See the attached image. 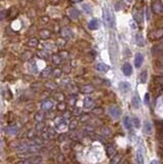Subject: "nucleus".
<instances>
[{
	"mask_svg": "<svg viewBox=\"0 0 163 164\" xmlns=\"http://www.w3.org/2000/svg\"><path fill=\"white\" fill-rule=\"evenodd\" d=\"M103 19H104V23L108 28L110 29H113L115 28V18L113 12L111 11L110 7L105 6L103 10Z\"/></svg>",
	"mask_w": 163,
	"mask_h": 164,
	"instance_id": "1",
	"label": "nucleus"
},
{
	"mask_svg": "<svg viewBox=\"0 0 163 164\" xmlns=\"http://www.w3.org/2000/svg\"><path fill=\"white\" fill-rule=\"evenodd\" d=\"M109 52H110V56L112 62H115L118 56V44L117 40L114 36V33H111L110 41H109Z\"/></svg>",
	"mask_w": 163,
	"mask_h": 164,
	"instance_id": "2",
	"label": "nucleus"
},
{
	"mask_svg": "<svg viewBox=\"0 0 163 164\" xmlns=\"http://www.w3.org/2000/svg\"><path fill=\"white\" fill-rule=\"evenodd\" d=\"M60 34H61V37L65 38L66 40H70V39H72L73 36H74V34H73V32L71 31V29H70V28H68V27L62 28Z\"/></svg>",
	"mask_w": 163,
	"mask_h": 164,
	"instance_id": "3",
	"label": "nucleus"
},
{
	"mask_svg": "<svg viewBox=\"0 0 163 164\" xmlns=\"http://www.w3.org/2000/svg\"><path fill=\"white\" fill-rule=\"evenodd\" d=\"M150 37V40L152 41H156V40H159L163 37V29H158V30H154L152 31L149 35Z\"/></svg>",
	"mask_w": 163,
	"mask_h": 164,
	"instance_id": "4",
	"label": "nucleus"
},
{
	"mask_svg": "<svg viewBox=\"0 0 163 164\" xmlns=\"http://www.w3.org/2000/svg\"><path fill=\"white\" fill-rule=\"evenodd\" d=\"M52 108H53V102H52V100H50V98H46V100H44L43 102H42L41 110L43 112H48Z\"/></svg>",
	"mask_w": 163,
	"mask_h": 164,
	"instance_id": "5",
	"label": "nucleus"
},
{
	"mask_svg": "<svg viewBox=\"0 0 163 164\" xmlns=\"http://www.w3.org/2000/svg\"><path fill=\"white\" fill-rule=\"evenodd\" d=\"M94 100L91 97H87L84 98L83 100V108L86 109V110H90V109H94Z\"/></svg>",
	"mask_w": 163,
	"mask_h": 164,
	"instance_id": "6",
	"label": "nucleus"
},
{
	"mask_svg": "<svg viewBox=\"0 0 163 164\" xmlns=\"http://www.w3.org/2000/svg\"><path fill=\"white\" fill-rule=\"evenodd\" d=\"M67 15H68V16L70 19L76 20V19L79 18L80 12H79V10L76 9L75 7H69L68 9H67Z\"/></svg>",
	"mask_w": 163,
	"mask_h": 164,
	"instance_id": "7",
	"label": "nucleus"
},
{
	"mask_svg": "<svg viewBox=\"0 0 163 164\" xmlns=\"http://www.w3.org/2000/svg\"><path fill=\"white\" fill-rule=\"evenodd\" d=\"M42 161V158L39 156H33L32 158H29L27 160L22 161L19 164H40Z\"/></svg>",
	"mask_w": 163,
	"mask_h": 164,
	"instance_id": "8",
	"label": "nucleus"
},
{
	"mask_svg": "<svg viewBox=\"0 0 163 164\" xmlns=\"http://www.w3.org/2000/svg\"><path fill=\"white\" fill-rule=\"evenodd\" d=\"M109 114L114 118H119L120 115H121V111H120V109L118 108V107L112 106L109 108Z\"/></svg>",
	"mask_w": 163,
	"mask_h": 164,
	"instance_id": "9",
	"label": "nucleus"
},
{
	"mask_svg": "<svg viewBox=\"0 0 163 164\" xmlns=\"http://www.w3.org/2000/svg\"><path fill=\"white\" fill-rule=\"evenodd\" d=\"M122 72L125 76H130L133 74V67L129 63H124L122 65Z\"/></svg>",
	"mask_w": 163,
	"mask_h": 164,
	"instance_id": "10",
	"label": "nucleus"
},
{
	"mask_svg": "<svg viewBox=\"0 0 163 164\" xmlns=\"http://www.w3.org/2000/svg\"><path fill=\"white\" fill-rule=\"evenodd\" d=\"M50 35H51V32L48 29H42L39 31V37L42 40H47V39L50 38Z\"/></svg>",
	"mask_w": 163,
	"mask_h": 164,
	"instance_id": "11",
	"label": "nucleus"
},
{
	"mask_svg": "<svg viewBox=\"0 0 163 164\" xmlns=\"http://www.w3.org/2000/svg\"><path fill=\"white\" fill-rule=\"evenodd\" d=\"M101 26V22L99 19H92L90 22L88 23V28L90 30H97Z\"/></svg>",
	"mask_w": 163,
	"mask_h": 164,
	"instance_id": "12",
	"label": "nucleus"
},
{
	"mask_svg": "<svg viewBox=\"0 0 163 164\" xmlns=\"http://www.w3.org/2000/svg\"><path fill=\"white\" fill-rule=\"evenodd\" d=\"M152 10L155 13H162L163 12V4L161 2H154L153 5H152Z\"/></svg>",
	"mask_w": 163,
	"mask_h": 164,
	"instance_id": "13",
	"label": "nucleus"
},
{
	"mask_svg": "<svg viewBox=\"0 0 163 164\" xmlns=\"http://www.w3.org/2000/svg\"><path fill=\"white\" fill-rule=\"evenodd\" d=\"M143 62H144V55L142 53H136L134 56V66L136 68H140V66L143 65Z\"/></svg>",
	"mask_w": 163,
	"mask_h": 164,
	"instance_id": "14",
	"label": "nucleus"
},
{
	"mask_svg": "<svg viewBox=\"0 0 163 164\" xmlns=\"http://www.w3.org/2000/svg\"><path fill=\"white\" fill-rule=\"evenodd\" d=\"M51 61L55 65L58 66V65H61L62 63H63L64 59L62 58V55H60V53H53V55H51Z\"/></svg>",
	"mask_w": 163,
	"mask_h": 164,
	"instance_id": "15",
	"label": "nucleus"
},
{
	"mask_svg": "<svg viewBox=\"0 0 163 164\" xmlns=\"http://www.w3.org/2000/svg\"><path fill=\"white\" fill-rule=\"evenodd\" d=\"M52 68L51 67H46L45 69H43L40 72V77L41 78H48L49 76H51L52 74Z\"/></svg>",
	"mask_w": 163,
	"mask_h": 164,
	"instance_id": "16",
	"label": "nucleus"
},
{
	"mask_svg": "<svg viewBox=\"0 0 163 164\" xmlns=\"http://www.w3.org/2000/svg\"><path fill=\"white\" fill-rule=\"evenodd\" d=\"M95 69H97L99 72L106 73V72H108V71H109L110 67H109L108 65L104 64V63H97V66H95Z\"/></svg>",
	"mask_w": 163,
	"mask_h": 164,
	"instance_id": "17",
	"label": "nucleus"
},
{
	"mask_svg": "<svg viewBox=\"0 0 163 164\" xmlns=\"http://www.w3.org/2000/svg\"><path fill=\"white\" fill-rule=\"evenodd\" d=\"M37 56L38 58H40L41 60H48L50 55H49L48 50L41 49V50H38L37 52Z\"/></svg>",
	"mask_w": 163,
	"mask_h": 164,
	"instance_id": "18",
	"label": "nucleus"
},
{
	"mask_svg": "<svg viewBox=\"0 0 163 164\" xmlns=\"http://www.w3.org/2000/svg\"><path fill=\"white\" fill-rule=\"evenodd\" d=\"M94 90V88L92 87V85H90V84H85V85H83L80 88V91L84 93V94H89V93H91Z\"/></svg>",
	"mask_w": 163,
	"mask_h": 164,
	"instance_id": "19",
	"label": "nucleus"
},
{
	"mask_svg": "<svg viewBox=\"0 0 163 164\" xmlns=\"http://www.w3.org/2000/svg\"><path fill=\"white\" fill-rule=\"evenodd\" d=\"M119 89L121 90L122 92H128L129 89H130V84L128 83V82H125V81H122L119 83Z\"/></svg>",
	"mask_w": 163,
	"mask_h": 164,
	"instance_id": "20",
	"label": "nucleus"
},
{
	"mask_svg": "<svg viewBox=\"0 0 163 164\" xmlns=\"http://www.w3.org/2000/svg\"><path fill=\"white\" fill-rule=\"evenodd\" d=\"M28 70H29L30 73H32V74L37 73L38 69H37V65H36L35 61H30L29 62V65H28Z\"/></svg>",
	"mask_w": 163,
	"mask_h": 164,
	"instance_id": "21",
	"label": "nucleus"
},
{
	"mask_svg": "<svg viewBox=\"0 0 163 164\" xmlns=\"http://www.w3.org/2000/svg\"><path fill=\"white\" fill-rule=\"evenodd\" d=\"M123 125L127 130H130L131 127H133V121L130 120V118L128 117V116H125L124 118H123Z\"/></svg>",
	"mask_w": 163,
	"mask_h": 164,
	"instance_id": "22",
	"label": "nucleus"
},
{
	"mask_svg": "<svg viewBox=\"0 0 163 164\" xmlns=\"http://www.w3.org/2000/svg\"><path fill=\"white\" fill-rule=\"evenodd\" d=\"M140 100L139 95L136 93V94L133 97V98H131V105H133V108L139 109L140 108Z\"/></svg>",
	"mask_w": 163,
	"mask_h": 164,
	"instance_id": "23",
	"label": "nucleus"
},
{
	"mask_svg": "<svg viewBox=\"0 0 163 164\" xmlns=\"http://www.w3.org/2000/svg\"><path fill=\"white\" fill-rule=\"evenodd\" d=\"M44 86H45L48 90H55V89H57V87H58L57 83H55V81H51V80L46 81L45 84H44Z\"/></svg>",
	"mask_w": 163,
	"mask_h": 164,
	"instance_id": "24",
	"label": "nucleus"
},
{
	"mask_svg": "<svg viewBox=\"0 0 163 164\" xmlns=\"http://www.w3.org/2000/svg\"><path fill=\"white\" fill-rule=\"evenodd\" d=\"M77 98H78L77 94H75V93H72V94L69 95L67 103H68L70 106H74V105L76 104V102H77Z\"/></svg>",
	"mask_w": 163,
	"mask_h": 164,
	"instance_id": "25",
	"label": "nucleus"
},
{
	"mask_svg": "<svg viewBox=\"0 0 163 164\" xmlns=\"http://www.w3.org/2000/svg\"><path fill=\"white\" fill-rule=\"evenodd\" d=\"M38 44H39V41H38V39H36V38H31V39H29V40H28V42H27L28 46L32 47V48H34V47H37Z\"/></svg>",
	"mask_w": 163,
	"mask_h": 164,
	"instance_id": "26",
	"label": "nucleus"
},
{
	"mask_svg": "<svg viewBox=\"0 0 163 164\" xmlns=\"http://www.w3.org/2000/svg\"><path fill=\"white\" fill-rule=\"evenodd\" d=\"M144 131H145V134H152V124H151L150 121H145Z\"/></svg>",
	"mask_w": 163,
	"mask_h": 164,
	"instance_id": "27",
	"label": "nucleus"
},
{
	"mask_svg": "<svg viewBox=\"0 0 163 164\" xmlns=\"http://www.w3.org/2000/svg\"><path fill=\"white\" fill-rule=\"evenodd\" d=\"M136 44L139 45V46H144V45H145V39H144V37H143L142 34H136Z\"/></svg>",
	"mask_w": 163,
	"mask_h": 164,
	"instance_id": "28",
	"label": "nucleus"
},
{
	"mask_svg": "<svg viewBox=\"0 0 163 164\" xmlns=\"http://www.w3.org/2000/svg\"><path fill=\"white\" fill-rule=\"evenodd\" d=\"M136 160H137V164H145L144 156H143V152H142V150H140V149L137 150V153H136Z\"/></svg>",
	"mask_w": 163,
	"mask_h": 164,
	"instance_id": "29",
	"label": "nucleus"
},
{
	"mask_svg": "<svg viewBox=\"0 0 163 164\" xmlns=\"http://www.w3.org/2000/svg\"><path fill=\"white\" fill-rule=\"evenodd\" d=\"M33 58V53L27 50V52H24L23 55H22V60L23 61H31Z\"/></svg>",
	"mask_w": 163,
	"mask_h": 164,
	"instance_id": "30",
	"label": "nucleus"
},
{
	"mask_svg": "<svg viewBox=\"0 0 163 164\" xmlns=\"http://www.w3.org/2000/svg\"><path fill=\"white\" fill-rule=\"evenodd\" d=\"M62 74H63V70L60 69V68H55V69L52 70V74L51 76L53 78H60Z\"/></svg>",
	"mask_w": 163,
	"mask_h": 164,
	"instance_id": "31",
	"label": "nucleus"
},
{
	"mask_svg": "<svg viewBox=\"0 0 163 164\" xmlns=\"http://www.w3.org/2000/svg\"><path fill=\"white\" fill-rule=\"evenodd\" d=\"M34 119L37 121V122H42L44 119V112L43 111H39L35 114Z\"/></svg>",
	"mask_w": 163,
	"mask_h": 164,
	"instance_id": "32",
	"label": "nucleus"
},
{
	"mask_svg": "<svg viewBox=\"0 0 163 164\" xmlns=\"http://www.w3.org/2000/svg\"><path fill=\"white\" fill-rule=\"evenodd\" d=\"M140 83H146L147 82V79H148V72L147 71H143L142 73L140 74Z\"/></svg>",
	"mask_w": 163,
	"mask_h": 164,
	"instance_id": "33",
	"label": "nucleus"
},
{
	"mask_svg": "<svg viewBox=\"0 0 163 164\" xmlns=\"http://www.w3.org/2000/svg\"><path fill=\"white\" fill-rule=\"evenodd\" d=\"M66 42H67V40H66L65 38L58 37V38L57 39V46L60 47V48H62V47H64L65 45H66Z\"/></svg>",
	"mask_w": 163,
	"mask_h": 164,
	"instance_id": "34",
	"label": "nucleus"
},
{
	"mask_svg": "<svg viewBox=\"0 0 163 164\" xmlns=\"http://www.w3.org/2000/svg\"><path fill=\"white\" fill-rule=\"evenodd\" d=\"M55 100H57L58 103H61V102H64V101H65V95H64V93L57 92V93L55 94Z\"/></svg>",
	"mask_w": 163,
	"mask_h": 164,
	"instance_id": "35",
	"label": "nucleus"
},
{
	"mask_svg": "<svg viewBox=\"0 0 163 164\" xmlns=\"http://www.w3.org/2000/svg\"><path fill=\"white\" fill-rule=\"evenodd\" d=\"M156 68H158L160 71H163V55L156 61Z\"/></svg>",
	"mask_w": 163,
	"mask_h": 164,
	"instance_id": "36",
	"label": "nucleus"
},
{
	"mask_svg": "<svg viewBox=\"0 0 163 164\" xmlns=\"http://www.w3.org/2000/svg\"><path fill=\"white\" fill-rule=\"evenodd\" d=\"M82 9L85 11L86 13H91V11H92V8H91V6L89 4H87V3H84V4H82Z\"/></svg>",
	"mask_w": 163,
	"mask_h": 164,
	"instance_id": "37",
	"label": "nucleus"
},
{
	"mask_svg": "<svg viewBox=\"0 0 163 164\" xmlns=\"http://www.w3.org/2000/svg\"><path fill=\"white\" fill-rule=\"evenodd\" d=\"M82 109L81 108H75L74 110H73V115L77 116V117H80L81 115H82Z\"/></svg>",
	"mask_w": 163,
	"mask_h": 164,
	"instance_id": "38",
	"label": "nucleus"
},
{
	"mask_svg": "<svg viewBox=\"0 0 163 164\" xmlns=\"http://www.w3.org/2000/svg\"><path fill=\"white\" fill-rule=\"evenodd\" d=\"M71 70H72V66H71V64H70V63H67V64L64 66L63 72H65V73H70V72H71Z\"/></svg>",
	"mask_w": 163,
	"mask_h": 164,
	"instance_id": "39",
	"label": "nucleus"
},
{
	"mask_svg": "<svg viewBox=\"0 0 163 164\" xmlns=\"http://www.w3.org/2000/svg\"><path fill=\"white\" fill-rule=\"evenodd\" d=\"M155 50H157L156 52H160L161 50H163V42H161V43H159L158 45H156V46L154 47L153 52H155Z\"/></svg>",
	"mask_w": 163,
	"mask_h": 164,
	"instance_id": "40",
	"label": "nucleus"
},
{
	"mask_svg": "<svg viewBox=\"0 0 163 164\" xmlns=\"http://www.w3.org/2000/svg\"><path fill=\"white\" fill-rule=\"evenodd\" d=\"M114 153H115V149L112 146H108V148H107V154H109V156H112V155H114Z\"/></svg>",
	"mask_w": 163,
	"mask_h": 164,
	"instance_id": "41",
	"label": "nucleus"
},
{
	"mask_svg": "<svg viewBox=\"0 0 163 164\" xmlns=\"http://www.w3.org/2000/svg\"><path fill=\"white\" fill-rule=\"evenodd\" d=\"M79 118H80V120L83 122V121L89 120V118H90V115H89V114H84V113H82V115H81Z\"/></svg>",
	"mask_w": 163,
	"mask_h": 164,
	"instance_id": "42",
	"label": "nucleus"
},
{
	"mask_svg": "<svg viewBox=\"0 0 163 164\" xmlns=\"http://www.w3.org/2000/svg\"><path fill=\"white\" fill-rule=\"evenodd\" d=\"M7 13H8V11H7L6 9L0 11V21H2V20H4L5 18H6V16H7Z\"/></svg>",
	"mask_w": 163,
	"mask_h": 164,
	"instance_id": "43",
	"label": "nucleus"
},
{
	"mask_svg": "<svg viewBox=\"0 0 163 164\" xmlns=\"http://www.w3.org/2000/svg\"><path fill=\"white\" fill-rule=\"evenodd\" d=\"M45 127L43 122H37L36 124V130H43V128Z\"/></svg>",
	"mask_w": 163,
	"mask_h": 164,
	"instance_id": "44",
	"label": "nucleus"
},
{
	"mask_svg": "<svg viewBox=\"0 0 163 164\" xmlns=\"http://www.w3.org/2000/svg\"><path fill=\"white\" fill-rule=\"evenodd\" d=\"M133 124H134V126L136 127V128H140V120L137 117H133Z\"/></svg>",
	"mask_w": 163,
	"mask_h": 164,
	"instance_id": "45",
	"label": "nucleus"
},
{
	"mask_svg": "<svg viewBox=\"0 0 163 164\" xmlns=\"http://www.w3.org/2000/svg\"><path fill=\"white\" fill-rule=\"evenodd\" d=\"M76 127H77V122H76V121H71V122L69 123V128L72 129V130H74Z\"/></svg>",
	"mask_w": 163,
	"mask_h": 164,
	"instance_id": "46",
	"label": "nucleus"
},
{
	"mask_svg": "<svg viewBox=\"0 0 163 164\" xmlns=\"http://www.w3.org/2000/svg\"><path fill=\"white\" fill-rule=\"evenodd\" d=\"M65 108H66V104H65L64 102H61V103H58V110L63 111V110H65Z\"/></svg>",
	"mask_w": 163,
	"mask_h": 164,
	"instance_id": "47",
	"label": "nucleus"
},
{
	"mask_svg": "<svg viewBox=\"0 0 163 164\" xmlns=\"http://www.w3.org/2000/svg\"><path fill=\"white\" fill-rule=\"evenodd\" d=\"M60 55H62V58L64 59V60H66L67 58H68V55H69V52H58Z\"/></svg>",
	"mask_w": 163,
	"mask_h": 164,
	"instance_id": "48",
	"label": "nucleus"
},
{
	"mask_svg": "<svg viewBox=\"0 0 163 164\" xmlns=\"http://www.w3.org/2000/svg\"><path fill=\"white\" fill-rule=\"evenodd\" d=\"M155 81L158 84H161V85H163V76H159V77H157L155 79Z\"/></svg>",
	"mask_w": 163,
	"mask_h": 164,
	"instance_id": "49",
	"label": "nucleus"
},
{
	"mask_svg": "<svg viewBox=\"0 0 163 164\" xmlns=\"http://www.w3.org/2000/svg\"><path fill=\"white\" fill-rule=\"evenodd\" d=\"M150 104V95H149V93H146L145 95V105H149Z\"/></svg>",
	"mask_w": 163,
	"mask_h": 164,
	"instance_id": "50",
	"label": "nucleus"
},
{
	"mask_svg": "<svg viewBox=\"0 0 163 164\" xmlns=\"http://www.w3.org/2000/svg\"><path fill=\"white\" fill-rule=\"evenodd\" d=\"M48 1H49V3H50V4L55 5V4H58V2H60V0H48Z\"/></svg>",
	"mask_w": 163,
	"mask_h": 164,
	"instance_id": "51",
	"label": "nucleus"
},
{
	"mask_svg": "<svg viewBox=\"0 0 163 164\" xmlns=\"http://www.w3.org/2000/svg\"><path fill=\"white\" fill-rule=\"evenodd\" d=\"M130 26H131V29H136V21H133V22H130Z\"/></svg>",
	"mask_w": 163,
	"mask_h": 164,
	"instance_id": "52",
	"label": "nucleus"
},
{
	"mask_svg": "<svg viewBox=\"0 0 163 164\" xmlns=\"http://www.w3.org/2000/svg\"><path fill=\"white\" fill-rule=\"evenodd\" d=\"M41 22L47 23V22H48V18H47V16H43V18H41Z\"/></svg>",
	"mask_w": 163,
	"mask_h": 164,
	"instance_id": "53",
	"label": "nucleus"
},
{
	"mask_svg": "<svg viewBox=\"0 0 163 164\" xmlns=\"http://www.w3.org/2000/svg\"><path fill=\"white\" fill-rule=\"evenodd\" d=\"M44 46L47 47V48H48V49H52V48H53V45H52V44H48V45H47V44H44Z\"/></svg>",
	"mask_w": 163,
	"mask_h": 164,
	"instance_id": "54",
	"label": "nucleus"
},
{
	"mask_svg": "<svg viewBox=\"0 0 163 164\" xmlns=\"http://www.w3.org/2000/svg\"><path fill=\"white\" fill-rule=\"evenodd\" d=\"M73 2H75V3H79V2L83 1V0H72Z\"/></svg>",
	"mask_w": 163,
	"mask_h": 164,
	"instance_id": "55",
	"label": "nucleus"
},
{
	"mask_svg": "<svg viewBox=\"0 0 163 164\" xmlns=\"http://www.w3.org/2000/svg\"><path fill=\"white\" fill-rule=\"evenodd\" d=\"M150 164H158V161H157V160H153Z\"/></svg>",
	"mask_w": 163,
	"mask_h": 164,
	"instance_id": "56",
	"label": "nucleus"
},
{
	"mask_svg": "<svg viewBox=\"0 0 163 164\" xmlns=\"http://www.w3.org/2000/svg\"><path fill=\"white\" fill-rule=\"evenodd\" d=\"M28 2H32V1H34V0H27Z\"/></svg>",
	"mask_w": 163,
	"mask_h": 164,
	"instance_id": "57",
	"label": "nucleus"
},
{
	"mask_svg": "<svg viewBox=\"0 0 163 164\" xmlns=\"http://www.w3.org/2000/svg\"><path fill=\"white\" fill-rule=\"evenodd\" d=\"M127 2H133V0H126Z\"/></svg>",
	"mask_w": 163,
	"mask_h": 164,
	"instance_id": "58",
	"label": "nucleus"
}]
</instances>
